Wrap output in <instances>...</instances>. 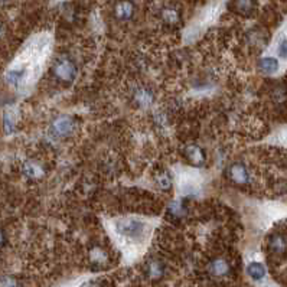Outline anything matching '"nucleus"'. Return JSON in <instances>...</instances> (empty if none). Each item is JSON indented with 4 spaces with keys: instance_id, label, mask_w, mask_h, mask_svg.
Masks as SVG:
<instances>
[{
    "instance_id": "f257e3e1",
    "label": "nucleus",
    "mask_w": 287,
    "mask_h": 287,
    "mask_svg": "<svg viewBox=\"0 0 287 287\" xmlns=\"http://www.w3.org/2000/svg\"><path fill=\"white\" fill-rule=\"evenodd\" d=\"M154 222L139 216H124L111 221V232L124 250L142 249L152 237Z\"/></svg>"
},
{
    "instance_id": "f03ea898",
    "label": "nucleus",
    "mask_w": 287,
    "mask_h": 287,
    "mask_svg": "<svg viewBox=\"0 0 287 287\" xmlns=\"http://www.w3.org/2000/svg\"><path fill=\"white\" fill-rule=\"evenodd\" d=\"M54 74L64 82H71L77 75V68L74 62L68 58H59L54 65Z\"/></svg>"
},
{
    "instance_id": "7ed1b4c3",
    "label": "nucleus",
    "mask_w": 287,
    "mask_h": 287,
    "mask_svg": "<svg viewBox=\"0 0 287 287\" xmlns=\"http://www.w3.org/2000/svg\"><path fill=\"white\" fill-rule=\"evenodd\" d=\"M75 130V121L70 115H62L54 120L51 126V132L55 137H67Z\"/></svg>"
},
{
    "instance_id": "20e7f679",
    "label": "nucleus",
    "mask_w": 287,
    "mask_h": 287,
    "mask_svg": "<svg viewBox=\"0 0 287 287\" xmlns=\"http://www.w3.org/2000/svg\"><path fill=\"white\" fill-rule=\"evenodd\" d=\"M179 189L183 195H196L199 192V182H198L195 173L188 172L186 175H180Z\"/></svg>"
},
{
    "instance_id": "39448f33",
    "label": "nucleus",
    "mask_w": 287,
    "mask_h": 287,
    "mask_svg": "<svg viewBox=\"0 0 287 287\" xmlns=\"http://www.w3.org/2000/svg\"><path fill=\"white\" fill-rule=\"evenodd\" d=\"M230 176L238 185H247L250 182V173L243 163H234L230 168Z\"/></svg>"
},
{
    "instance_id": "423d86ee",
    "label": "nucleus",
    "mask_w": 287,
    "mask_h": 287,
    "mask_svg": "<svg viewBox=\"0 0 287 287\" xmlns=\"http://www.w3.org/2000/svg\"><path fill=\"white\" fill-rule=\"evenodd\" d=\"M153 93L149 90V88H146V87H140V88H137L136 91H134V101L140 106V107H143V108H147V107H150L152 104H153Z\"/></svg>"
},
{
    "instance_id": "0eeeda50",
    "label": "nucleus",
    "mask_w": 287,
    "mask_h": 287,
    "mask_svg": "<svg viewBox=\"0 0 287 287\" xmlns=\"http://www.w3.org/2000/svg\"><path fill=\"white\" fill-rule=\"evenodd\" d=\"M210 271L215 277H224L230 273V264L224 258H216L211 263Z\"/></svg>"
},
{
    "instance_id": "6e6552de",
    "label": "nucleus",
    "mask_w": 287,
    "mask_h": 287,
    "mask_svg": "<svg viewBox=\"0 0 287 287\" xmlns=\"http://www.w3.org/2000/svg\"><path fill=\"white\" fill-rule=\"evenodd\" d=\"M260 70L264 72V74H276L280 68V64L276 58L273 57H266L260 59V64H258Z\"/></svg>"
},
{
    "instance_id": "1a4fd4ad",
    "label": "nucleus",
    "mask_w": 287,
    "mask_h": 287,
    "mask_svg": "<svg viewBox=\"0 0 287 287\" xmlns=\"http://www.w3.org/2000/svg\"><path fill=\"white\" fill-rule=\"evenodd\" d=\"M247 273H249V276L252 280L260 282V280H263L266 277V267L261 263L252 261V263H250L249 267H247Z\"/></svg>"
},
{
    "instance_id": "9d476101",
    "label": "nucleus",
    "mask_w": 287,
    "mask_h": 287,
    "mask_svg": "<svg viewBox=\"0 0 287 287\" xmlns=\"http://www.w3.org/2000/svg\"><path fill=\"white\" fill-rule=\"evenodd\" d=\"M287 249L286 238L280 234H276L270 238V250L274 254H283Z\"/></svg>"
},
{
    "instance_id": "9b49d317",
    "label": "nucleus",
    "mask_w": 287,
    "mask_h": 287,
    "mask_svg": "<svg viewBox=\"0 0 287 287\" xmlns=\"http://www.w3.org/2000/svg\"><path fill=\"white\" fill-rule=\"evenodd\" d=\"M186 154H188V159L191 160L193 165H202L204 163V160H205V156H204V152H202V149L201 147H198V146H189L188 149H186Z\"/></svg>"
},
{
    "instance_id": "f8f14e48",
    "label": "nucleus",
    "mask_w": 287,
    "mask_h": 287,
    "mask_svg": "<svg viewBox=\"0 0 287 287\" xmlns=\"http://www.w3.org/2000/svg\"><path fill=\"white\" fill-rule=\"evenodd\" d=\"M163 273H165V267H163V264H162L160 261L152 260V261L147 264V276H149L150 279L157 280V279H160V277L163 276Z\"/></svg>"
},
{
    "instance_id": "ddd939ff",
    "label": "nucleus",
    "mask_w": 287,
    "mask_h": 287,
    "mask_svg": "<svg viewBox=\"0 0 287 287\" xmlns=\"http://www.w3.org/2000/svg\"><path fill=\"white\" fill-rule=\"evenodd\" d=\"M23 172L29 178H40L43 175V169L40 165L35 163V162H26L23 166Z\"/></svg>"
},
{
    "instance_id": "4468645a",
    "label": "nucleus",
    "mask_w": 287,
    "mask_h": 287,
    "mask_svg": "<svg viewBox=\"0 0 287 287\" xmlns=\"http://www.w3.org/2000/svg\"><path fill=\"white\" fill-rule=\"evenodd\" d=\"M169 211H171V214H172V215L178 216V218L183 216V215L186 214V207H185V202H183L182 199L173 201L172 204H171V207H169Z\"/></svg>"
},
{
    "instance_id": "2eb2a0df",
    "label": "nucleus",
    "mask_w": 287,
    "mask_h": 287,
    "mask_svg": "<svg viewBox=\"0 0 287 287\" xmlns=\"http://www.w3.org/2000/svg\"><path fill=\"white\" fill-rule=\"evenodd\" d=\"M15 123H16L15 114L10 113V111H7V113L4 114V118H3V127H4L6 134H12L15 132V126H16Z\"/></svg>"
},
{
    "instance_id": "dca6fc26",
    "label": "nucleus",
    "mask_w": 287,
    "mask_h": 287,
    "mask_svg": "<svg viewBox=\"0 0 287 287\" xmlns=\"http://www.w3.org/2000/svg\"><path fill=\"white\" fill-rule=\"evenodd\" d=\"M132 13H133V6H132L130 3L123 1V3L118 4V7H117V15H118L121 19H129V18L132 16Z\"/></svg>"
},
{
    "instance_id": "f3484780",
    "label": "nucleus",
    "mask_w": 287,
    "mask_h": 287,
    "mask_svg": "<svg viewBox=\"0 0 287 287\" xmlns=\"http://www.w3.org/2000/svg\"><path fill=\"white\" fill-rule=\"evenodd\" d=\"M235 7L240 13L249 15L254 9V0H235Z\"/></svg>"
},
{
    "instance_id": "a211bd4d",
    "label": "nucleus",
    "mask_w": 287,
    "mask_h": 287,
    "mask_svg": "<svg viewBox=\"0 0 287 287\" xmlns=\"http://www.w3.org/2000/svg\"><path fill=\"white\" fill-rule=\"evenodd\" d=\"M277 55L287 61V38H282L277 43Z\"/></svg>"
},
{
    "instance_id": "6ab92c4d",
    "label": "nucleus",
    "mask_w": 287,
    "mask_h": 287,
    "mask_svg": "<svg viewBox=\"0 0 287 287\" xmlns=\"http://www.w3.org/2000/svg\"><path fill=\"white\" fill-rule=\"evenodd\" d=\"M157 183H159V186H160V188H163V189L171 188V179H169V176H168L166 173H160V175H157Z\"/></svg>"
},
{
    "instance_id": "aec40b11",
    "label": "nucleus",
    "mask_w": 287,
    "mask_h": 287,
    "mask_svg": "<svg viewBox=\"0 0 287 287\" xmlns=\"http://www.w3.org/2000/svg\"><path fill=\"white\" fill-rule=\"evenodd\" d=\"M91 258H93V261H96V263H104V261L107 260V254H106L103 250L97 249L91 252Z\"/></svg>"
},
{
    "instance_id": "412c9836",
    "label": "nucleus",
    "mask_w": 287,
    "mask_h": 287,
    "mask_svg": "<svg viewBox=\"0 0 287 287\" xmlns=\"http://www.w3.org/2000/svg\"><path fill=\"white\" fill-rule=\"evenodd\" d=\"M165 19H166V22H169V23H176L178 22V13L175 12V10H165Z\"/></svg>"
},
{
    "instance_id": "4be33fe9",
    "label": "nucleus",
    "mask_w": 287,
    "mask_h": 287,
    "mask_svg": "<svg viewBox=\"0 0 287 287\" xmlns=\"http://www.w3.org/2000/svg\"><path fill=\"white\" fill-rule=\"evenodd\" d=\"M0 287H18V283L12 277H4L0 280Z\"/></svg>"
},
{
    "instance_id": "5701e85b",
    "label": "nucleus",
    "mask_w": 287,
    "mask_h": 287,
    "mask_svg": "<svg viewBox=\"0 0 287 287\" xmlns=\"http://www.w3.org/2000/svg\"><path fill=\"white\" fill-rule=\"evenodd\" d=\"M279 142H280V143H283V144H287V129L279 134Z\"/></svg>"
},
{
    "instance_id": "b1692460",
    "label": "nucleus",
    "mask_w": 287,
    "mask_h": 287,
    "mask_svg": "<svg viewBox=\"0 0 287 287\" xmlns=\"http://www.w3.org/2000/svg\"><path fill=\"white\" fill-rule=\"evenodd\" d=\"M3 241H4V235H3V232L0 231V246L3 244Z\"/></svg>"
},
{
    "instance_id": "393cba45",
    "label": "nucleus",
    "mask_w": 287,
    "mask_h": 287,
    "mask_svg": "<svg viewBox=\"0 0 287 287\" xmlns=\"http://www.w3.org/2000/svg\"><path fill=\"white\" fill-rule=\"evenodd\" d=\"M1 32H3V29H1V25H0V36H1Z\"/></svg>"
}]
</instances>
